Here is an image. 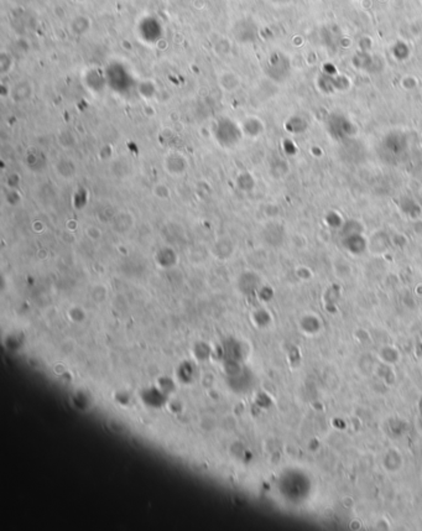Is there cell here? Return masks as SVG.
<instances>
[{"mask_svg": "<svg viewBox=\"0 0 422 531\" xmlns=\"http://www.w3.org/2000/svg\"><path fill=\"white\" fill-rule=\"evenodd\" d=\"M112 229H114L117 233L124 234L129 232L134 227V218L132 213L129 212H119L115 213L114 217L111 221Z\"/></svg>", "mask_w": 422, "mask_h": 531, "instance_id": "obj_2", "label": "cell"}, {"mask_svg": "<svg viewBox=\"0 0 422 531\" xmlns=\"http://www.w3.org/2000/svg\"><path fill=\"white\" fill-rule=\"evenodd\" d=\"M218 84L224 92L237 91L240 86V78L233 71H223L218 76Z\"/></svg>", "mask_w": 422, "mask_h": 531, "instance_id": "obj_3", "label": "cell"}, {"mask_svg": "<svg viewBox=\"0 0 422 531\" xmlns=\"http://www.w3.org/2000/svg\"><path fill=\"white\" fill-rule=\"evenodd\" d=\"M165 170L171 176H182L188 168V161L186 157L180 153H170L165 157Z\"/></svg>", "mask_w": 422, "mask_h": 531, "instance_id": "obj_1", "label": "cell"}, {"mask_svg": "<svg viewBox=\"0 0 422 531\" xmlns=\"http://www.w3.org/2000/svg\"><path fill=\"white\" fill-rule=\"evenodd\" d=\"M100 234H102V232H100L99 228H97V227L87 228V236L91 237V238H93V239L100 238Z\"/></svg>", "mask_w": 422, "mask_h": 531, "instance_id": "obj_9", "label": "cell"}, {"mask_svg": "<svg viewBox=\"0 0 422 531\" xmlns=\"http://www.w3.org/2000/svg\"><path fill=\"white\" fill-rule=\"evenodd\" d=\"M32 88L31 84L29 82H19L17 84H15V87L11 91L10 96L13 97L15 102H25L26 99H29L31 97Z\"/></svg>", "mask_w": 422, "mask_h": 531, "instance_id": "obj_5", "label": "cell"}, {"mask_svg": "<svg viewBox=\"0 0 422 531\" xmlns=\"http://www.w3.org/2000/svg\"><path fill=\"white\" fill-rule=\"evenodd\" d=\"M68 26H70V30L72 34L81 36V35H86L91 31L92 20L89 19L88 16L78 15V16L73 17L72 22L70 23V25Z\"/></svg>", "mask_w": 422, "mask_h": 531, "instance_id": "obj_4", "label": "cell"}, {"mask_svg": "<svg viewBox=\"0 0 422 531\" xmlns=\"http://www.w3.org/2000/svg\"><path fill=\"white\" fill-rule=\"evenodd\" d=\"M154 195H155V197L159 198V200H167V198H170L171 191L165 183H157L155 187H154Z\"/></svg>", "mask_w": 422, "mask_h": 531, "instance_id": "obj_8", "label": "cell"}, {"mask_svg": "<svg viewBox=\"0 0 422 531\" xmlns=\"http://www.w3.org/2000/svg\"><path fill=\"white\" fill-rule=\"evenodd\" d=\"M11 67H13V58L9 53L3 51L0 53V71H2V73H8Z\"/></svg>", "mask_w": 422, "mask_h": 531, "instance_id": "obj_7", "label": "cell"}, {"mask_svg": "<svg viewBox=\"0 0 422 531\" xmlns=\"http://www.w3.org/2000/svg\"><path fill=\"white\" fill-rule=\"evenodd\" d=\"M56 171L64 179H73L77 174V167L72 160H61L56 165Z\"/></svg>", "mask_w": 422, "mask_h": 531, "instance_id": "obj_6", "label": "cell"}]
</instances>
